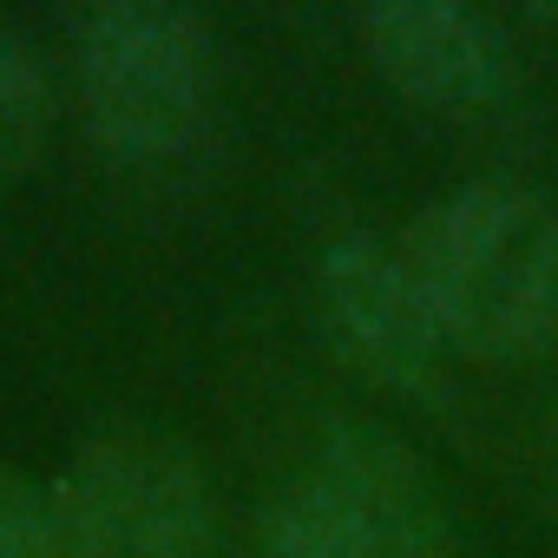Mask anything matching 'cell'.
Wrapping results in <instances>:
<instances>
[{
	"mask_svg": "<svg viewBox=\"0 0 558 558\" xmlns=\"http://www.w3.org/2000/svg\"><path fill=\"white\" fill-rule=\"evenodd\" d=\"M388 93L434 119H486L519 93V53L466 0H375L355 21Z\"/></svg>",
	"mask_w": 558,
	"mask_h": 558,
	"instance_id": "4",
	"label": "cell"
},
{
	"mask_svg": "<svg viewBox=\"0 0 558 558\" xmlns=\"http://www.w3.org/2000/svg\"><path fill=\"white\" fill-rule=\"evenodd\" d=\"M47 132H53V80L14 27H0V191H14L40 165Z\"/></svg>",
	"mask_w": 558,
	"mask_h": 558,
	"instance_id": "7",
	"label": "cell"
},
{
	"mask_svg": "<svg viewBox=\"0 0 558 558\" xmlns=\"http://www.w3.org/2000/svg\"><path fill=\"white\" fill-rule=\"evenodd\" d=\"M310 480L329 493L362 558H460L453 512L395 427L336 414L310 453Z\"/></svg>",
	"mask_w": 558,
	"mask_h": 558,
	"instance_id": "6",
	"label": "cell"
},
{
	"mask_svg": "<svg viewBox=\"0 0 558 558\" xmlns=\"http://www.w3.org/2000/svg\"><path fill=\"white\" fill-rule=\"evenodd\" d=\"M551 453H558V408H551Z\"/></svg>",
	"mask_w": 558,
	"mask_h": 558,
	"instance_id": "10",
	"label": "cell"
},
{
	"mask_svg": "<svg viewBox=\"0 0 558 558\" xmlns=\"http://www.w3.org/2000/svg\"><path fill=\"white\" fill-rule=\"evenodd\" d=\"M395 250L447 362L512 368L558 349V204L545 191L473 178L434 197Z\"/></svg>",
	"mask_w": 558,
	"mask_h": 558,
	"instance_id": "1",
	"label": "cell"
},
{
	"mask_svg": "<svg viewBox=\"0 0 558 558\" xmlns=\"http://www.w3.org/2000/svg\"><path fill=\"white\" fill-rule=\"evenodd\" d=\"M0 558H66L47 486L14 466H0Z\"/></svg>",
	"mask_w": 558,
	"mask_h": 558,
	"instance_id": "9",
	"label": "cell"
},
{
	"mask_svg": "<svg viewBox=\"0 0 558 558\" xmlns=\"http://www.w3.org/2000/svg\"><path fill=\"white\" fill-rule=\"evenodd\" d=\"M256 558H362V551H355L342 512L329 506V493L310 473H296L283 493L269 499V512H263Z\"/></svg>",
	"mask_w": 558,
	"mask_h": 558,
	"instance_id": "8",
	"label": "cell"
},
{
	"mask_svg": "<svg viewBox=\"0 0 558 558\" xmlns=\"http://www.w3.org/2000/svg\"><path fill=\"white\" fill-rule=\"evenodd\" d=\"M73 86L93 151L125 178L178 171L217 106L210 21L171 0H112L73 34Z\"/></svg>",
	"mask_w": 558,
	"mask_h": 558,
	"instance_id": "2",
	"label": "cell"
},
{
	"mask_svg": "<svg viewBox=\"0 0 558 558\" xmlns=\"http://www.w3.org/2000/svg\"><path fill=\"white\" fill-rule=\"evenodd\" d=\"M66 558H217L204 460L145 427L93 434L47 486Z\"/></svg>",
	"mask_w": 558,
	"mask_h": 558,
	"instance_id": "3",
	"label": "cell"
},
{
	"mask_svg": "<svg viewBox=\"0 0 558 558\" xmlns=\"http://www.w3.org/2000/svg\"><path fill=\"white\" fill-rule=\"evenodd\" d=\"M316 310L342 362H355L375 388L434 401L447 388V349L401 269V250L355 230L336 236L316 263Z\"/></svg>",
	"mask_w": 558,
	"mask_h": 558,
	"instance_id": "5",
	"label": "cell"
}]
</instances>
